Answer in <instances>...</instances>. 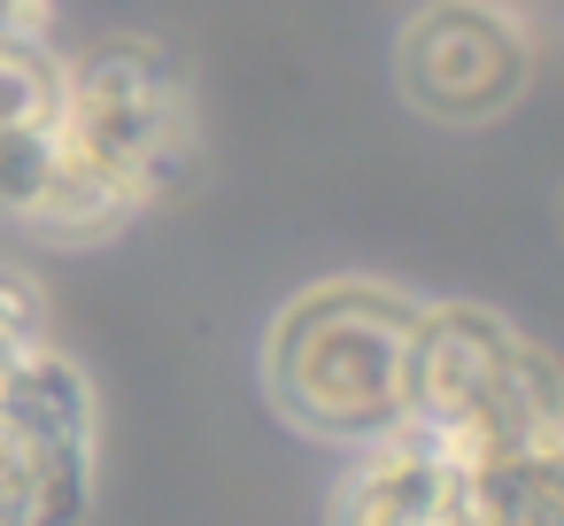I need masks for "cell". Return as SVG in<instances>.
I'll list each match as a JSON object with an SVG mask.
<instances>
[{
    "label": "cell",
    "mask_w": 564,
    "mask_h": 526,
    "mask_svg": "<svg viewBox=\"0 0 564 526\" xmlns=\"http://www.w3.org/2000/svg\"><path fill=\"white\" fill-rule=\"evenodd\" d=\"M525 71H533L525 24L510 9H495V0H425L394 47V78H402L410 109L433 125L502 117L525 94Z\"/></svg>",
    "instance_id": "277c9868"
},
{
    "label": "cell",
    "mask_w": 564,
    "mask_h": 526,
    "mask_svg": "<svg viewBox=\"0 0 564 526\" xmlns=\"http://www.w3.org/2000/svg\"><path fill=\"white\" fill-rule=\"evenodd\" d=\"M464 503L471 526H564V433L464 457Z\"/></svg>",
    "instance_id": "8992f818"
},
{
    "label": "cell",
    "mask_w": 564,
    "mask_h": 526,
    "mask_svg": "<svg viewBox=\"0 0 564 526\" xmlns=\"http://www.w3.org/2000/svg\"><path fill=\"white\" fill-rule=\"evenodd\" d=\"M55 24V0H0V40H40Z\"/></svg>",
    "instance_id": "ba28073f"
},
{
    "label": "cell",
    "mask_w": 564,
    "mask_h": 526,
    "mask_svg": "<svg viewBox=\"0 0 564 526\" xmlns=\"http://www.w3.org/2000/svg\"><path fill=\"white\" fill-rule=\"evenodd\" d=\"M417 325L425 302L387 279H317L286 294L263 333L271 410L348 457L394 441L417 418Z\"/></svg>",
    "instance_id": "7a4b0ae2"
},
{
    "label": "cell",
    "mask_w": 564,
    "mask_h": 526,
    "mask_svg": "<svg viewBox=\"0 0 564 526\" xmlns=\"http://www.w3.org/2000/svg\"><path fill=\"white\" fill-rule=\"evenodd\" d=\"M417 433L456 457L564 433V372L533 348L502 310L479 302H425L417 325Z\"/></svg>",
    "instance_id": "3957f363"
},
{
    "label": "cell",
    "mask_w": 564,
    "mask_h": 526,
    "mask_svg": "<svg viewBox=\"0 0 564 526\" xmlns=\"http://www.w3.org/2000/svg\"><path fill=\"white\" fill-rule=\"evenodd\" d=\"M333 526H471L464 457L417 426L356 449L340 487H333Z\"/></svg>",
    "instance_id": "5b68a950"
},
{
    "label": "cell",
    "mask_w": 564,
    "mask_h": 526,
    "mask_svg": "<svg viewBox=\"0 0 564 526\" xmlns=\"http://www.w3.org/2000/svg\"><path fill=\"white\" fill-rule=\"evenodd\" d=\"M47 341V302H40V287L24 279V271H0V372H9L24 348H40Z\"/></svg>",
    "instance_id": "52a82bcc"
},
{
    "label": "cell",
    "mask_w": 564,
    "mask_h": 526,
    "mask_svg": "<svg viewBox=\"0 0 564 526\" xmlns=\"http://www.w3.org/2000/svg\"><path fill=\"white\" fill-rule=\"evenodd\" d=\"M202 163V117L163 40L117 32L63 55V171L32 217L40 240L86 248L171 202Z\"/></svg>",
    "instance_id": "6da1fadb"
}]
</instances>
